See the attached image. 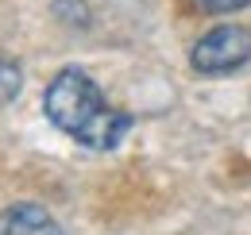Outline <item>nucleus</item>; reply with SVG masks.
<instances>
[{
	"instance_id": "f03ea898",
	"label": "nucleus",
	"mask_w": 251,
	"mask_h": 235,
	"mask_svg": "<svg viewBox=\"0 0 251 235\" xmlns=\"http://www.w3.org/2000/svg\"><path fill=\"white\" fill-rule=\"evenodd\" d=\"M251 62V31L244 24H220L209 35H201L193 43V54L189 66L205 77H220V73H232L240 66Z\"/></svg>"
},
{
	"instance_id": "7ed1b4c3",
	"label": "nucleus",
	"mask_w": 251,
	"mask_h": 235,
	"mask_svg": "<svg viewBox=\"0 0 251 235\" xmlns=\"http://www.w3.org/2000/svg\"><path fill=\"white\" fill-rule=\"evenodd\" d=\"M0 235H62V228L47 208L16 205L0 216Z\"/></svg>"
},
{
	"instance_id": "20e7f679",
	"label": "nucleus",
	"mask_w": 251,
	"mask_h": 235,
	"mask_svg": "<svg viewBox=\"0 0 251 235\" xmlns=\"http://www.w3.org/2000/svg\"><path fill=\"white\" fill-rule=\"evenodd\" d=\"M24 85V73H20V66L16 58H8L4 50H0V104H8V100H16V93Z\"/></svg>"
},
{
	"instance_id": "f257e3e1",
	"label": "nucleus",
	"mask_w": 251,
	"mask_h": 235,
	"mask_svg": "<svg viewBox=\"0 0 251 235\" xmlns=\"http://www.w3.org/2000/svg\"><path fill=\"white\" fill-rule=\"evenodd\" d=\"M43 112L58 131H66L70 139H77L81 147H93V150H112L131 127V116L108 108V100L100 96L93 77L85 70H74V66L62 70L47 85Z\"/></svg>"
},
{
	"instance_id": "39448f33",
	"label": "nucleus",
	"mask_w": 251,
	"mask_h": 235,
	"mask_svg": "<svg viewBox=\"0 0 251 235\" xmlns=\"http://www.w3.org/2000/svg\"><path fill=\"white\" fill-rule=\"evenodd\" d=\"M201 12H209V16H232V12H240V8H251V0H193Z\"/></svg>"
}]
</instances>
